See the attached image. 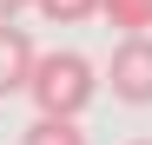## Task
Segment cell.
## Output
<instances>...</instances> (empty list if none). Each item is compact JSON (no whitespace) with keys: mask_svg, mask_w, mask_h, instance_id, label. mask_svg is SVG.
Masks as SVG:
<instances>
[{"mask_svg":"<svg viewBox=\"0 0 152 145\" xmlns=\"http://www.w3.org/2000/svg\"><path fill=\"white\" fill-rule=\"evenodd\" d=\"M99 13L113 27H126V40H145V27H152V0H99Z\"/></svg>","mask_w":152,"mask_h":145,"instance_id":"obj_4","label":"cell"},{"mask_svg":"<svg viewBox=\"0 0 152 145\" xmlns=\"http://www.w3.org/2000/svg\"><path fill=\"white\" fill-rule=\"evenodd\" d=\"M27 7H33V0H0V27H13V20L27 13Z\"/></svg>","mask_w":152,"mask_h":145,"instance_id":"obj_7","label":"cell"},{"mask_svg":"<svg viewBox=\"0 0 152 145\" xmlns=\"http://www.w3.org/2000/svg\"><path fill=\"white\" fill-rule=\"evenodd\" d=\"M33 40H27V27H0V99H13V92H27V79H33Z\"/></svg>","mask_w":152,"mask_h":145,"instance_id":"obj_3","label":"cell"},{"mask_svg":"<svg viewBox=\"0 0 152 145\" xmlns=\"http://www.w3.org/2000/svg\"><path fill=\"white\" fill-rule=\"evenodd\" d=\"M20 145H86V132L73 125V119H33V125L20 132Z\"/></svg>","mask_w":152,"mask_h":145,"instance_id":"obj_5","label":"cell"},{"mask_svg":"<svg viewBox=\"0 0 152 145\" xmlns=\"http://www.w3.org/2000/svg\"><path fill=\"white\" fill-rule=\"evenodd\" d=\"M139 145H145V138H139Z\"/></svg>","mask_w":152,"mask_h":145,"instance_id":"obj_8","label":"cell"},{"mask_svg":"<svg viewBox=\"0 0 152 145\" xmlns=\"http://www.w3.org/2000/svg\"><path fill=\"white\" fill-rule=\"evenodd\" d=\"M106 86H113V99H126V106H152V40H119L113 46Z\"/></svg>","mask_w":152,"mask_h":145,"instance_id":"obj_2","label":"cell"},{"mask_svg":"<svg viewBox=\"0 0 152 145\" xmlns=\"http://www.w3.org/2000/svg\"><path fill=\"white\" fill-rule=\"evenodd\" d=\"M27 92H33L40 119H80V112L93 106V92H99L93 59H86V53H66V46H60V53H40Z\"/></svg>","mask_w":152,"mask_h":145,"instance_id":"obj_1","label":"cell"},{"mask_svg":"<svg viewBox=\"0 0 152 145\" xmlns=\"http://www.w3.org/2000/svg\"><path fill=\"white\" fill-rule=\"evenodd\" d=\"M33 13H40V20H53V27H80V20L99 13V0H33Z\"/></svg>","mask_w":152,"mask_h":145,"instance_id":"obj_6","label":"cell"}]
</instances>
